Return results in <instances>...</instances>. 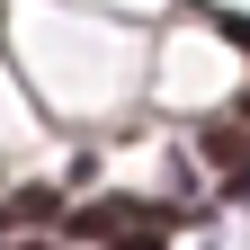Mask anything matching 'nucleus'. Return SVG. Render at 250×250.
Masks as SVG:
<instances>
[{"mask_svg": "<svg viewBox=\"0 0 250 250\" xmlns=\"http://www.w3.org/2000/svg\"><path fill=\"white\" fill-rule=\"evenodd\" d=\"M81 232H99L116 250H161L170 241V214L161 206H99V214H81Z\"/></svg>", "mask_w": 250, "mask_h": 250, "instance_id": "1", "label": "nucleus"}]
</instances>
